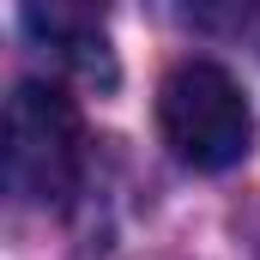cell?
<instances>
[{"label": "cell", "instance_id": "6da1fadb", "mask_svg": "<svg viewBox=\"0 0 260 260\" xmlns=\"http://www.w3.org/2000/svg\"><path fill=\"white\" fill-rule=\"evenodd\" d=\"M164 145L194 170H230L254 145V109L218 61H182L157 85Z\"/></svg>", "mask_w": 260, "mask_h": 260}, {"label": "cell", "instance_id": "7a4b0ae2", "mask_svg": "<svg viewBox=\"0 0 260 260\" xmlns=\"http://www.w3.org/2000/svg\"><path fill=\"white\" fill-rule=\"evenodd\" d=\"M6 182L24 206H61L79 182V109L61 85L24 79L6 97Z\"/></svg>", "mask_w": 260, "mask_h": 260}, {"label": "cell", "instance_id": "3957f363", "mask_svg": "<svg viewBox=\"0 0 260 260\" xmlns=\"http://www.w3.org/2000/svg\"><path fill=\"white\" fill-rule=\"evenodd\" d=\"M24 30L37 43L55 49V61L73 67L85 85H115V55H109V30L97 12L85 6H24Z\"/></svg>", "mask_w": 260, "mask_h": 260}]
</instances>
